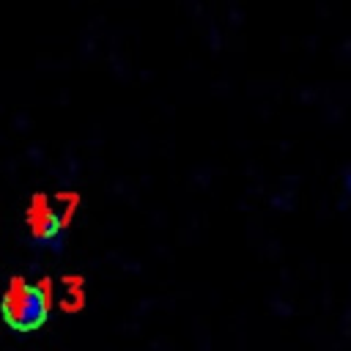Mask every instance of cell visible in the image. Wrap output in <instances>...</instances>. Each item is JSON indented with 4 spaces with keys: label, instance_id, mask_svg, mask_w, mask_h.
I'll use <instances>...</instances> for the list:
<instances>
[{
    "label": "cell",
    "instance_id": "cell-2",
    "mask_svg": "<svg viewBox=\"0 0 351 351\" xmlns=\"http://www.w3.org/2000/svg\"><path fill=\"white\" fill-rule=\"evenodd\" d=\"M25 228L33 244L44 250H60L66 239V214L44 192H36L25 208Z\"/></svg>",
    "mask_w": 351,
    "mask_h": 351
},
{
    "label": "cell",
    "instance_id": "cell-3",
    "mask_svg": "<svg viewBox=\"0 0 351 351\" xmlns=\"http://www.w3.org/2000/svg\"><path fill=\"white\" fill-rule=\"evenodd\" d=\"M340 186H343V195H346V200L351 203V165L343 170V181H340Z\"/></svg>",
    "mask_w": 351,
    "mask_h": 351
},
{
    "label": "cell",
    "instance_id": "cell-1",
    "mask_svg": "<svg viewBox=\"0 0 351 351\" xmlns=\"http://www.w3.org/2000/svg\"><path fill=\"white\" fill-rule=\"evenodd\" d=\"M0 318L11 332H19V335L41 329L49 318L47 288L25 277H11L0 296Z\"/></svg>",
    "mask_w": 351,
    "mask_h": 351
}]
</instances>
